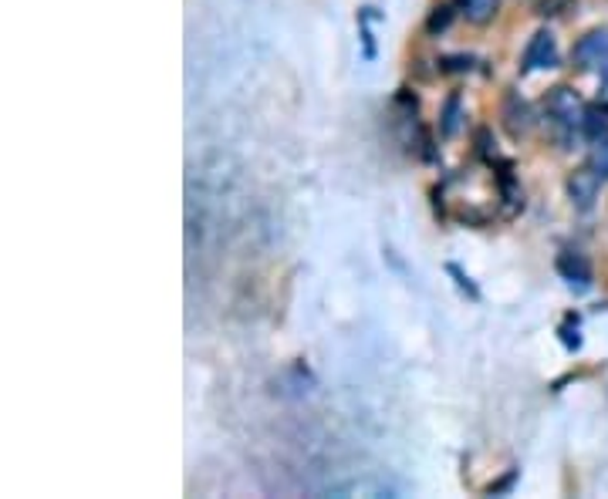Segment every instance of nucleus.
Segmentation results:
<instances>
[{
    "instance_id": "obj_1",
    "label": "nucleus",
    "mask_w": 608,
    "mask_h": 499,
    "mask_svg": "<svg viewBox=\"0 0 608 499\" xmlns=\"http://www.w3.org/2000/svg\"><path fill=\"white\" fill-rule=\"evenodd\" d=\"M585 112L588 105L571 85H555L544 95V122L551 125V135L561 149H571L575 139H585Z\"/></svg>"
},
{
    "instance_id": "obj_2",
    "label": "nucleus",
    "mask_w": 608,
    "mask_h": 499,
    "mask_svg": "<svg viewBox=\"0 0 608 499\" xmlns=\"http://www.w3.org/2000/svg\"><path fill=\"white\" fill-rule=\"evenodd\" d=\"M497 116H500V125H504L507 139H528L531 135V128L538 125V118H534V108L524 98H520V91H504V98H500V108H497Z\"/></svg>"
},
{
    "instance_id": "obj_3",
    "label": "nucleus",
    "mask_w": 608,
    "mask_h": 499,
    "mask_svg": "<svg viewBox=\"0 0 608 499\" xmlns=\"http://www.w3.org/2000/svg\"><path fill=\"white\" fill-rule=\"evenodd\" d=\"M561 64V54H557V41L555 34L541 27L538 34H531L528 48L520 54V75H531V71H547V68H557Z\"/></svg>"
},
{
    "instance_id": "obj_4",
    "label": "nucleus",
    "mask_w": 608,
    "mask_h": 499,
    "mask_svg": "<svg viewBox=\"0 0 608 499\" xmlns=\"http://www.w3.org/2000/svg\"><path fill=\"white\" fill-rule=\"evenodd\" d=\"M571 64L578 71H602L608 64V27H595L571 48Z\"/></svg>"
},
{
    "instance_id": "obj_5",
    "label": "nucleus",
    "mask_w": 608,
    "mask_h": 499,
    "mask_svg": "<svg viewBox=\"0 0 608 499\" xmlns=\"http://www.w3.org/2000/svg\"><path fill=\"white\" fill-rule=\"evenodd\" d=\"M602 176L595 172V166H578L568 172V180H565V192H568V199L575 209H582L588 213L592 206H595L598 192H602Z\"/></svg>"
},
{
    "instance_id": "obj_6",
    "label": "nucleus",
    "mask_w": 608,
    "mask_h": 499,
    "mask_svg": "<svg viewBox=\"0 0 608 499\" xmlns=\"http://www.w3.org/2000/svg\"><path fill=\"white\" fill-rule=\"evenodd\" d=\"M555 270L557 277L568 283L571 291H588L592 287V281H595V273H592V263L585 260V254H575V250H561L555 260Z\"/></svg>"
},
{
    "instance_id": "obj_7",
    "label": "nucleus",
    "mask_w": 608,
    "mask_h": 499,
    "mask_svg": "<svg viewBox=\"0 0 608 499\" xmlns=\"http://www.w3.org/2000/svg\"><path fill=\"white\" fill-rule=\"evenodd\" d=\"M497 196L504 203V217H518L524 209V189H520L518 176H514V166L507 159H497Z\"/></svg>"
},
{
    "instance_id": "obj_8",
    "label": "nucleus",
    "mask_w": 608,
    "mask_h": 499,
    "mask_svg": "<svg viewBox=\"0 0 608 499\" xmlns=\"http://www.w3.org/2000/svg\"><path fill=\"white\" fill-rule=\"evenodd\" d=\"M454 4L470 27H491L500 14V0H454Z\"/></svg>"
},
{
    "instance_id": "obj_9",
    "label": "nucleus",
    "mask_w": 608,
    "mask_h": 499,
    "mask_svg": "<svg viewBox=\"0 0 608 499\" xmlns=\"http://www.w3.org/2000/svg\"><path fill=\"white\" fill-rule=\"evenodd\" d=\"M456 4L450 0V4H436L433 11L426 14V21H423V34L426 38H443L450 27H454V21H456Z\"/></svg>"
},
{
    "instance_id": "obj_10",
    "label": "nucleus",
    "mask_w": 608,
    "mask_h": 499,
    "mask_svg": "<svg viewBox=\"0 0 608 499\" xmlns=\"http://www.w3.org/2000/svg\"><path fill=\"white\" fill-rule=\"evenodd\" d=\"M460 118H463V98L460 91H450L446 102L440 105V135L443 139H454L460 132Z\"/></svg>"
},
{
    "instance_id": "obj_11",
    "label": "nucleus",
    "mask_w": 608,
    "mask_h": 499,
    "mask_svg": "<svg viewBox=\"0 0 608 499\" xmlns=\"http://www.w3.org/2000/svg\"><path fill=\"white\" fill-rule=\"evenodd\" d=\"M588 166H595L602 180H608V135L588 142Z\"/></svg>"
},
{
    "instance_id": "obj_12",
    "label": "nucleus",
    "mask_w": 608,
    "mask_h": 499,
    "mask_svg": "<svg viewBox=\"0 0 608 499\" xmlns=\"http://www.w3.org/2000/svg\"><path fill=\"white\" fill-rule=\"evenodd\" d=\"M568 11H575V0H538V4H534V14L544 17V21L565 17Z\"/></svg>"
},
{
    "instance_id": "obj_13",
    "label": "nucleus",
    "mask_w": 608,
    "mask_h": 499,
    "mask_svg": "<svg viewBox=\"0 0 608 499\" xmlns=\"http://www.w3.org/2000/svg\"><path fill=\"white\" fill-rule=\"evenodd\" d=\"M473 142H477V155L480 159H487L491 166L500 159V152H497V139L491 135V128H477V132H473Z\"/></svg>"
},
{
    "instance_id": "obj_14",
    "label": "nucleus",
    "mask_w": 608,
    "mask_h": 499,
    "mask_svg": "<svg viewBox=\"0 0 608 499\" xmlns=\"http://www.w3.org/2000/svg\"><path fill=\"white\" fill-rule=\"evenodd\" d=\"M436 68H440L443 75H463V71H470V68H473V58H470V54H454V58H440V61H436Z\"/></svg>"
},
{
    "instance_id": "obj_15",
    "label": "nucleus",
    "mask_w": 608,
    "mask_h": 499,
    "mask_svg": "<svg viewBox=\"0 0 608 499\" xmlns=\"http://www.w3.org/2000/svg\"><path fill=\"white\" fill-rule=\"evenodd\" d=\"M446 273L454 277V281H456V287H460V291H463V294L470 297V300H480L477 283L470 281V277H466V273H463V270H460V267H456V263H446Z\"/></svg>"
},
{
    "instance_id": "obj_16",
    "label": "nucleus",
    "mask_w": 608,
    "mask_h": 499,
    "mask_svg": "<svg viewBox=\"0 0 608 499\" xmlns=\"http://www.w3.org/2000/svg\"><path fill=\"white\" fill-rule=\"evenodd\" d=\"M514 479H518V469H510V473H507L504 479H500V483H493V486L487 489V493H491V496H493V493H504V489L514 486Z\"/></svg>"
},
{
    "instance_id": "obj_17",
    "label": "nucleus",
    "mask_w": 608,
    "mask_h": 499,
    "mask_svg": "<svg viewBox=\"0 0 608 499\" xmlns=\"http://www.w3.org/2000/svg\"><path fill=\"white\" fill-rule=\"evenodd\" d=\"M598 98H602V102H608V64L602 68V71H598Z\"/></svg>"
}]
</instances>
